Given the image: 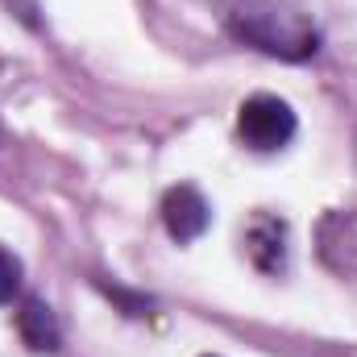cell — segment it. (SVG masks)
I'll return each instance as SVG.
<instances>
[{
  "instance_id": "1",
  "label": "cell",
  "mask_w": 357,
  "mask_h": 357,
  "mask_svg": "<svg viewBox=\"0 0 357 357\" xmlns=\"http://www.w3.org/2000/svg\"><path fill=\"white\" fill-rule=\"evenodd\" d=\"M229 33L282 63H303L320 50V29L312 13L291 0H237L229 8Z\"/></svg>"
},
{
  "instance_id": "2",
  "label": "cell",
  "mask_w": 357,
  "mask_h": 357,
  "mask_svg": "<svg viewBox=\"0 0 357 357\" xmlns=\"http://www.w3.org/2000/svg\"><path fill=\"white\" fill-rule=\"evenodd\" d=\"M299 121L295 108L278 96H250L237 108V137L254 150V154H274L282 146H291Z\"/></svg>"
},
{
  "instance_id": "3",
  "label": "cell",
  "mask_w": 357,
  "mask_h": 357,
  "mask_svg": "<svg viewBox=\"0 0 357 357\" xmlns=\"http://www.w3.org/2000/svg\"><path fill=\"white\" fill-rule=\"evenodd\" d=\"M162 225H167L171 241H178V245H187V241H195V237L208 233L212 208H208V199L199 195V187L178 183V187H171V191L162 195Z\"/></svg>"
},
{
  "instance_id": "4",
  "label": "cell",
  "mask_w": 357,
  "mask_h": 357,
  "mask_svg": "<svg viewBox=\"0 0 357 357\" xmlns=\"http://www.w3.org/2000/svg\"><path fill=\"white\" fill-rule=\"evenodd\" d=\"M245 254L262 274H282L287 270V225L270 212H258L245 229Z\"/></svg>"
},
{
  "instance_id": "5",
  "label": "cell",
  "mask_w": 357,
  "mask_h": 357,
  "mask_svg": "<svg viewBox=\"0 0 357 357\" xmlns=\"http://www.w3.org/2000/svg\"><path fill=\"white\" fill-rule=\"evenodd\" d=\"M17 333L33 354H59L63 345V324L46 299H25L17 312Z\"/></svg>"
},
{
  "instance_id": "6",
  "label": "cell",
  "mask_w": 357,
  "mask_h": 357,
  "mask_svg": "<svg viewBox=\"0 0 357 357\" xmlns=\"http://www.w3.org/2000/svg\"><path fill=\"white\" fill-rule=\"evenodd\" d=\"M17 291H21V258L0 245V303H13Z\"/></svg>"
},
{
  "instance_id": "7",
  "label": "cell",
  "mask_w": 357,
  "mask_h": 357,
  "mask_svg": "<svg viewBox=\"0 0 357 357\" xmlns=\"http://www.w3.org/2000/svg\"><path fill=\"white\" fill-rule=\"evenodd\" d=\"M208 357H212V354H208Z\"/></svg>"
}]
</instances>
